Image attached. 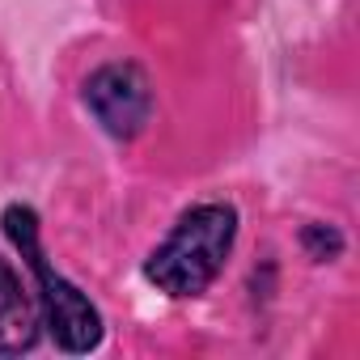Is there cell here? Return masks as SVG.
<instances>
[{"label":"cell","mask_w":360,"mask_h":360,"mask_svg":"<svg viewBox=\"0 0 360 360\" xmlns=\"http://www.w3.org/2000/svg\"><path fill=\"white\" fill-rule=\"evenodd\" d=\"M85 106L115 140H136L153 119V85L140 64L115 60L85 81Z\"/></svg>","instance_id":"3"},{"label":"cell","mask_w":360,"mask_h":360,"mask_svg":"<svg viewBox=\"0 0 360 360\" xmlns=\"http://www.w3.org/2000/svg\"><path fill=\"white\" fill-rule=\"evenodd\" d=\"M301 246H305V255H309L314 263H330V259L343 255V233H339L335 225L309 221V225L301 229Z\"/></svg>","instance_id":"5"},{"label":"cell","mask_w":360,"mask_h":360,"mask_svg":"<svg viewBox=\"0 0 360 360\" xmlns=\"http://www.w3.org/2000/svg\"><path fill=\"white\" fill-rule=\"evenodd\" d=\"M39 301L22 288V276L0 259V356H22L39 343Z\"/></svg>","instance_id":"4"},{"label":"cell","mask_w":360,"mask_h":360,"mask_svg":"<svg viewBox=\"0 0 360 360\" xmlns=\"http://www.w3.org/2000/svg\"><path fill=\"white\" fill-rule=\"evenodd\" d=\"M0 225H5L9 242L18 246V255L26 259V267L34 271V284H39V318L51 330V339L64 352H72V356L94 352L102 343V314H98V305L68 276H60L47 263V250L39 242V212L30 204H9L5 217H0Z\"/></svg>","instance_id":"2"},{"label":"cell","mask_w":360,"mask_h":360,"mask_svg":"<svg viewBox=\"0 0 360 360\" xmlns=\"http://www.w3.org/2000/svg\"><path fill=\"white\" fill-rule=\"evenodd\" d=\"M238 242V208L233 204H195L174 221L165 242L144 259V280L165 297H204L225 271Z\"/></svg>","instance_id":"1"}]
</instances>
